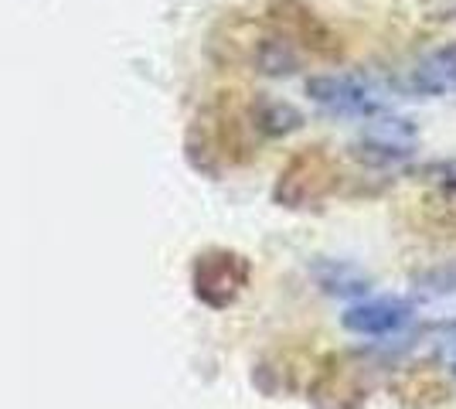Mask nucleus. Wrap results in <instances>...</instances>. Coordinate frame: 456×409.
Here are the masks:
<instances>
[{"label": "nucleus", "instance_id": "obj_13", "mask_svg": "<svg viewBox=\"0 0 456 409\" xmlns=\"http://www.w3.org/2000/svg\"><path fill=\"white\" fill-rule=\"evenodd\" d=\"M416 287L429 293H456V263L453 266H436V270L416 276Z\"/></svg>", "mask_w": 456, "mask_h": 409}, {"label": "nucleus", "instance_id": "obj_7", "mask_svg": "<svg viewBox=\"0 0 456 409\" xmlns=\"http://www.w3.org/2000/svg\"><path fill=\"white\" fill-rule=\"evenodd\" d=\"M248 283V263L239 253H208L198 263V293L222 307L232 304Z\"/></svg>", "mask_w": 456, "mask_h": 409}, {"label": "nucleus", "instance_id": "obj_6", "mask_svg": "<svg viewBox=\"0 0 456 409\" xmlns=\"http://www.w3.org/2000/svg\"><path fill=\"white\" fill-rule=\"evenodd\" d=\"M412 317V304L399 300V297H375V300H362L354 307L341 314V324L351 334L362 338H381V334H395L409 324Z\"/></svg>", "mask_w": 456, "mask_h": 409}, {"label": "nucleus", "instance_id": "obj_11", "mask_svg": "<svg viewBox=\"0 0 456 409\" xmlns=\"http://www.w3.org/2000/svg\"><path fill=\"white\" fill-rule=\"evenodd\" d=\"M300 127H304V113L293 110L289 102H269L266 110L259 113V130L269 136H286L293 130H300Z\"/></svg>", "mask_w": 456, "mask_h": 409}, {"label": "nucleus", "instance_id": "obj_10", "mask_svg": "<svg viewBox=\"0 0 456 409\" xmlns=\"http://www.w3.org/2000/svg\"><path fill=\"white\" fill-rule=\"evenodd\" d=\"M300 61H304V55L283 35H273V38L259 41V52H256L259 72H266V76H293L300 69Z\"/></svg>", "mask_w": 456, "mask_h": 409}, {"label": "nucleus", "instance_id": "obj_4", "mask_svg": "<svg viewBox=\"0 0 456 409\" xmlns=\"http://www.w3.org/2000/svg\"><path fill=\"white\" fill-rule=\"evenodd\" d=\"M416 140L419 134L409 119H379L362 140L351 143V154L364 164L388 168V164H399V160L416 154Z\"/></svg>", "mask_w": 456, "mask_h": 409}, {"label": "nucleus", "instance_id": "obj_1", "mask_svg": "<svg viewBox=\"0 0 456 409\" xmlns=\"http://www.w3.org/2000/svg\"><path fill=\"white\" fill-rule=\"evenodd\" d=\"M338 160L327 154L323 147H304L289 157L280 181L273 188V198L283 209H317L323 198L338 188Z\"/></svg>", "mask_w": 456, "mask_h": 409}, {"label": "nucleus", "instance_id": "obj_9", "mask_svg": "<svg viewBox=\"0 0 456 409\" xmlns=\"http://www.w3.org/2000/svg\"><path fill=\"white\" fill-rule=\"evenodd\" d=\"M412 89L422 96H456V41L429 52L426 59L412 69Z\"/></svg>", "mask_w": 456, "mask_h": 409}, {"label": "nucleus", "instance_id": "obj_15", "mask_svg": "<svg viewBox=\"0 0 456 409\" xmlns=\"http://www.w3.org/2000/svg\"><path fill=\"white\" fill-rule=\"evenodd\" d=\"M446 372H450V382L456 386V358H450V362H446Z\"/></svg>", "mask_w": 456, "mask_h": 409}, {"label": "nucleus", "instance_id": "obj_8", "mask_svg": "<svg viewBox=\"0 0 456 409\" xmlns=\"http://www.w3.org/2000/svg\"><path fill=\"white\" fill-rule=\"evenodd\" d=\"M453 392V382L446 369L436 365H409L392 379V396L409 409H433L446 403Z\"/></svg>", "mask_w": 456, "mask_h": 409}, {"label": "nucleus", "instance_id": "obj_3", "mask_svg": "<svg viewBox=\"0 0 456 409\" xmlns=\"http://www.w3.org/2000/svg\"><path fill=\"white\" fill-rule=\"evenodd\" d=\"M269 20L280 28V35L293 45L306 48L310 55L321 59H338L344 52L341 35L304 0H273L269 4Z\"/></svg>", "mask_w": 456, "mask_h": 409}, {"label": "nucleus", "instance_id": "obj_5", "mask_svg": "<svg viewBox=\"0 0 456 409\" xmlns=\"http://www.w3.org/2000/svg\"><path fill=\"white\" fill-rule=\"evenodd\" d=\"M306 96L338 117H375L379 113V99L371 96L358 78L347 76H310Z\"/></svg>", "mask_w": 456, "mask_h": 409}, {"label": "nucleus", "instance_id": "obj_2", "mask_svg": "<svg viewBox=\"0 0 456 409\" xmlns=\"http://www.w3.org/2000/svg\"><path fill=\"white\" fill-rule=\"evenodd\" d=\"M368 392H371V382L364 379L362 362L344 358V355H330L310 372L306 399L317 409H358L364 406Z\"/></svg>", "mask_w": 456, "mask_h": 409}, {"label": "nucleus", "instance_id": "obj_14", "mask_svg": "<svg viewBox=\"0 0 456 409\" xmlns=\"http://www.w3.org/2000/svg\"><path fill=\"white\" fill-rule=\"evenodd\" d=\"M426 341L436 348V355H443L446 362L456 358V321H443V324H433L426 331Z\"/></svg>", "mask_w": 456, "mask_h": 409}, {"label": "nucleus", "instance_id": "obj_12", "mask_svg": "<svg viewBox=\"0 0 456 409\" xmlns=\"http://www.w3.org/2000/svg\"><path fill=\"white\" fill-rule=\"evenodd\" d=\"M321 287L327 293H338V297H358V293H368V287H371V280L368 276H362L358 270H351V266H327V270L321 273Z\"/></svg>", "mask_w": 456, "mask_h": 409}]
</instances>
